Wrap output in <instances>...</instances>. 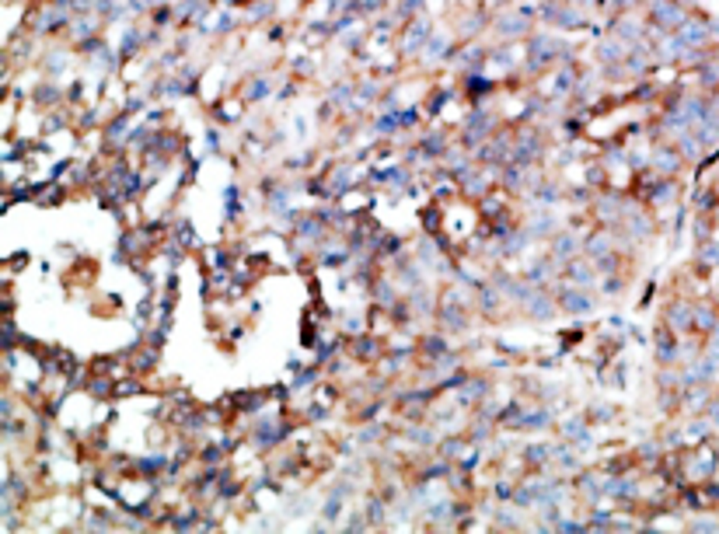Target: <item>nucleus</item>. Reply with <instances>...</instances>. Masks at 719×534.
<instances>
[{"mask_svg":"<svg viewBox=\"0 0 719 534\" xmlns=\"http://www.w3.org/2000/svg\"><path fill=\"white\" fill-rule=\"evenodd\" d=\"M496 32H500V39H521V36H528V15H524V11L500 15V18H496Z\"/></svg>","mask_w":719,"mask_h":534,"instance_id":"f257e3e1","label":"nucleus"},{"mask_svg":"<svg viewBox=\"0 0 719 534\" xmlns=\"http://www.w3.org/2000/svg\"><path fill=\"white\" fill-rule=\"evenodd\" d=\"M681 164H684V157H681L677 147H656V154H653V168H656V175H677Z\"/></svg>","mask_w":719,"mask_h":534,"instance_id":"f03ea898","label":"nucleus"},{"mask_svg":"<svg viewBox=\"0 0 719 534\" xmlns=\"http://www.w3.org/2000/svg\"><path fill=\"white\" fill-rule=\"evenodd\" d=\"M426 39H429V25H426V22H409V29H405V42H402V53L409 56V53H412V49H419Z\"/></svg>","mask_w":719,"mask_h":534,"instance_id":"7ed1b4c3","label":"nucleus"},{"mask_svg":"<svg viewBox=\"0 0 719 534\" xmlns=\"http://www.w3.org/2000/svg\"><path fill=\"white\" fill-rule=\"evenodd\" d=\"M580 248V237L576 234H555L552 241V258H573Z\"/></svg>","mask_w":719,"mask_h":534,"instance_id":"20e7f679","label":"nucleus"},{"mask_svg":"<svg viewBox=\"0 0 719 534\" xmlns=\"http://www.w3.org/2000/svg\"><path fill=\"white\" fill-rule=\"evenodd\" d=\"M569 280L576 283V287H590L594 283V265H587V262H580V258H569Z\"/></svg>","mask_w":719,"mask_h":534,"instance_id":"39448f33","label":"nucleus"},{"mask_svg":"<svg viewBox=\"0 0 719 534\" xmlns=\"http://www.w3.org/2000/svg\"><path fill=\"white\" fill-rule=\"evenodd\" d=\"M559 301H562V304H566V311H576V315H580V311H583V315H587V311H590V308H594V301H590V297H587V294H576V290H566V294H562V297H559Z\"/></svg>","mask_w":719,"mask_h":534,"instance_id":"423d86ee","label":"nucleus"},{"mask_svg":"<svg viewBox=\"0 0 719 534\" xmlns=\"http://www.w3.org/2000/svg\"><path fill=\"white\" fill-rule=\"evenodd\" d=\"M597 53H601L604 63H622V60H625V56H622V53H625V42H622V39H608V42H601Z\"/></svg>","mask_w":719,"mask_h":534,"instance_id":"0eeeda50","label":"nucleus"},{"mask_svg":"<svg viewBox=\"0 0 719 534\" xmlns=\"http://www.w3.org/2000/svg\"><path fill=\"white\" fill-rule=\"evenodd\" d=\"M674 192H677L674 182H660V185H653V203H670Z\"/></svg>","mask_w":719,"mask_h":534,"instance_id":"6e6552de","label":"nucleus"},{"mask_svg":"<svg viewBox=\"0 0 719 534\" xmlns=\"http://www.w3.org/2000/svg\"><path fill=\"white\" fill-rule=\"evenodd\" d=\"M266 95H269V81H262V77L252 81V88H245V98H248V102H259V98H266Z\"/></svg>","mask_w":719,"mask_h":534,"instance_id":"1a4fd4ad","label":"nucleus"},{"mask_svg":"<svg viewBox=\"0 0 719 534\" xmlns=\"http://www.w3.org/2000/svg\"><path fill=\"white\" fill-rule=\"evenodd\" d=\"M35 98H39L42 105H53V102H60V98H63V91H60V88H53V84H42V88L35 91Z\"/></svg>","mask_w":719,"mask_h":534,"instance_id":"9d476101","label":"nucleus"},{"mask_svg":"<svg viewBox=\"0 0 719 534\" xmlns=\"http://www.w3.org/2000/svg\"><path fill=\"white\" fill-rule=\"evenodd\" d=\"M698 81H702L705 88H716V84H719V63H705L702 74H698Z\"/></svg>","mask_w":719,"mask_h":534,"instance_id":"9b49d317","label":"nucleus"}]
</instances>
